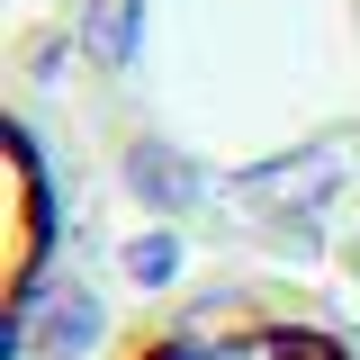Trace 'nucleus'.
Returning <instances> with one entry per match:
<instances>
[{
	"instance_id": "nucleus-1",
	"label": "nucleus",
	"mask_w": 360,
	"mask_h": 360,
	"mask_svg": "<svg viewBox=\"0 0 360 360\" xmlns=\"http://www.w3.org/2000/svg\"><path fill=\"white\" fill-rule=\"evenodd\" d=\"M82 360H360V315L288 270H198L108 315Z\"/></svg>"
},
{
	"instance_id": "nucleus-2",
	"label": "nucleus",
	"mask_w": 360,
	"mask_h": 360,
	"mask_svg": "<svg viewBox=\"0 0 360 360\" xmlns=\"http://www.w3.org/2000/svg\"><path fill=\"white\" fill-rule=\"evenodd\" d=\"M54 270V172H45L37 135L9 127L0 135V315L27 324Z\"/></svg>"
}]
</instances>
